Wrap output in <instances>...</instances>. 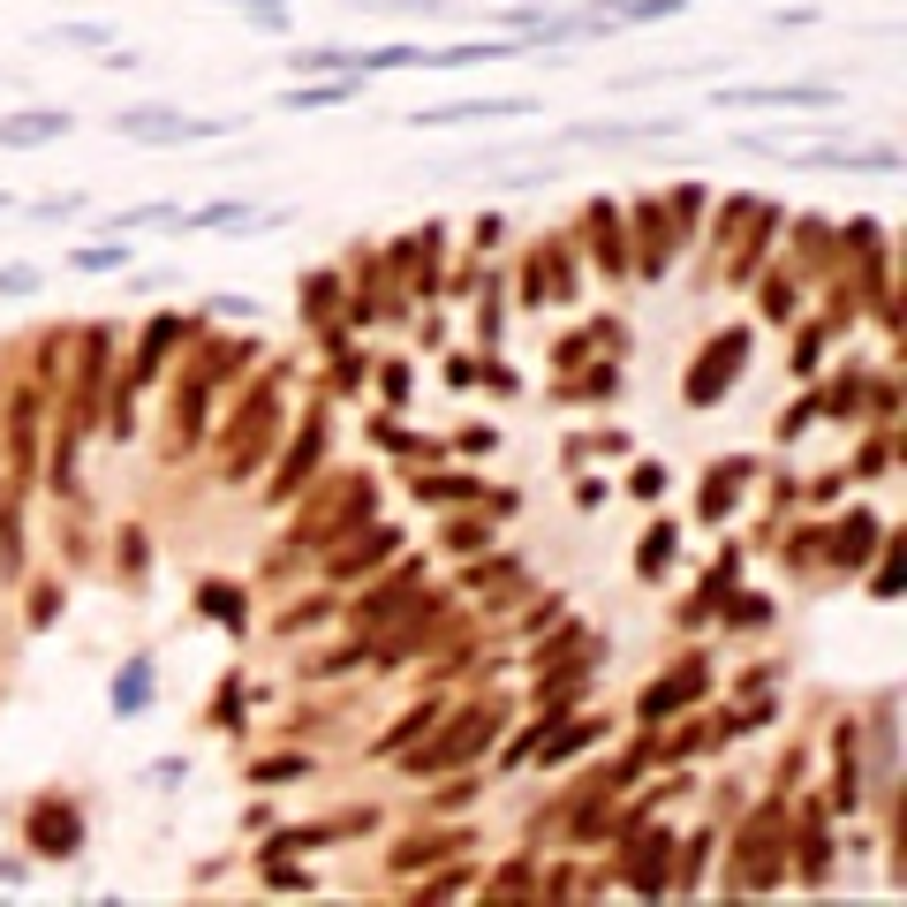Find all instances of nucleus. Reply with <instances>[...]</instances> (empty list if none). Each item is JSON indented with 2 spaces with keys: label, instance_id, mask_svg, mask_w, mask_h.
Segmentation results:
<instances>
[{
  "label": "nucleus",
  "instance_id": "obj_3",
  "mask_svg": "<svg viewBox=\"0 0 907 907\" xmlns=\"http://www.w3.org/2000/svg\"><path fill=\"white\" fill-rule=\"evenodd\" d=\"M356 84H310V91H288V107H333V99H348Z\"/></svg>",
  "mask_w": 907,
  "mask_h": 907
},
{
  "label": "nucleus",
  "instance_id": "obj_4",
  "mask_svg": "<svg viewBox=\"0 0 907 907\" xmlns=\"http://www.w3.org/2000/svg\"><path fill=\"white\" fill-rule=\"evenodd\" d=\"M0 212H8V197H0Z\"/></svg>",
  "mask_w": 907,
  "mask_h": 907
},
{
  "label": "nucleus",
  "instance_id": "obj_2",
  "mask_svg": "<svg viewBox=\"0 0 907 907\" xmlns=\"http://www.w3.org/2000/svg\"><path fill=\"white\" fill-rule=\"evenodd\" d=\"M69 114H23V122H0V145H38V137H61Z\"/></svg>",
  "mask_w": 907,
  "mask_h": 907
},
{
  "label": "nucleus",
  "instance_id": "obj_1",
  "mask_svg": "<svg viewBox=\"0 0 907 907\" xmlns=\"http://www.w3.org/2000/svg\"><path fill=\"white\" fill-rule=\"evenodd\" d=\"M742 356H749V340H742V333H734V340H719V348L696 363V378H688V401H696V409H711V401H719V378H734V371H742Z\"/></svg>",
  "mask_w": 907,
  "mask_h": 907
}]
</instances>
